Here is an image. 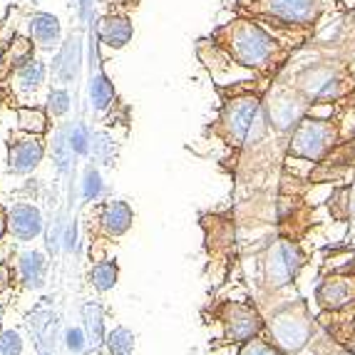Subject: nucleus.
Masks as SVG:
<instances>
[{
	"label": "nucleus",
	"instance_id": "1",
	"mask_svg": "<svg viewBox=\"0 0 355 355\" xmlns=\"http://www.w3.org/2000/svg\"><path fill=\"white\" fill-rule=\"evenodd\" d=\"M196 50L214 77L229 75L239 67L263 83L281 80L296 55V50L281 42L271 30L243 15H234L221 23L211 35L199 40Z\"/></svg>",
	"mask_w": 355,
	"mask_h": 355
},
{
	"label": "nucleus",
	"instance_id": "2",
	"mask_svg": "<svg viewBox=\"0 0 355 355\" xmlns=\"http://www.w3.org/2000/svg\"><path fill=\"white\" fill-rule=\"evenodd\" d=\"M234 15L256 20L291 50H303L326 20L328 0H234Z\"/></svg>",
	"mask_w": 355,
	"mask_h": 355
},
{
	"label": "nucleus",
	"instance_id": "3",
	"mask_svg": "<svg viewBox=\"0 0 355 355\" xmlns=\"http://www.w3.org/2000/svg\"><path fill=\"white\" fill-rule=\"evenodd\" d=\"M311 261V251L303 246L298 236L291 234H279L263 243L261 254L256 256V303H271L273 296H279L281 291L288 288L293 281L301 276V271Z\"/></svg>",
	"mask_w": 355,
	"mask_h": 355
},
{
	"label": "nucleus",
	"instance_id": "4",
	"mask_svg": "<svg viewBox=\"0 0 355 355\" xmlns=\"http://www.w3.org/2000/svg\"><path fill=\"white\" fill-rule=\"evenodd\" d=\"M284 80L296 87L313 110L318 107H336L343 112V105L355 89V75L343 60H315L311 65L284 72Z\"/></svg>",
	"mask_w": 355,
	"mask_h": 355
},
{
	"label": "nucleus",
	"instance_id": "5",
	"mask_svg": "<svg viewBox=\"0 0 355 355\" xmlns=\"http://www.w3.org/2000/svg\"><path fill=\"white\" fill-rule=\"evenodd\" d=\"M266 315V336L284 353L301 355L318 333V318L311 313V303L303 296L273 301L271 308H261Z\"/></svg>",
	"mask_w": 355,
	"mask_h": 355
},
{
	"label": "nucleus",
	"instance_id": "6",
	"mask_svg": "<svg viewBox=\"0 0 355 355\" xmlns=\"http://www.w3.org/2000/svg\"><path fill=\"white\" fill-rule=\"evenodd\" d=\"M211 323L221 328L224 345H241L251 338L266 333V315L254 298L251 301L224 298L211 308Z\"/></svg>",
	"mask_w": 355,
	"mask_h": 355
},
{
	"label": "nucleus",
	"instance_id": "7",
	"mask_svg": "<svg viewBox=\"0 0 355 355\" xmlns=\"http://www.w3.org/2000/svg\"><path fill=\"white\" fill-rule=\"evenodd\" d=\"M318 315L355 313V261L328 268L313 291Z\"/></svg>",
	"mask_w": 355,
	"mask_h": 355
},
{
	"label": "nucleus",
	"instance_id": "8",
	"mask_svg": "<svg viewBox=\"0 0 355 355\" xmlns=\"http://www.w3.org/2000/svg\"><path fill=\"white\" fill-rule=\"evenodd\" d=\"M42 157H45V144L40 142V137H15L8 144V172L18 174V177L33 174L40 166Z\"/></svg>",
	"mask_w": 355,
	"mask_h": 355
},
{
	"label": "nucleus",
	"instance_id": "9",
	"mask_svg": "<svg viewBox=\"0 0 355 355\" xmlns=\"http://www.w3.org/2000/svg\"><path fill=\"white\" fill-rule=\"evenodd\" d=\"M42 231H45V219H42V211L35 204L20 202L8 209V234L15 241L28 243L40 236Z\"/></svg>",
	"mask_w": 355,
	"mask_h": 355
},
{
	"label": "nucleus",
	"instance_id": "10",
	"mask_svg": "<svg viewBox=\"0 0 355 355\" xmlns=\"http://www.w3.org/2000/svg\"><path fill=\"white\" fill-rule=\"evenodd\" d=\"M48 268L50 261L42 251L28 249L18 256V263H15V271H18V279L23 281L25 288L30 291H42L48 284Z\"/></svg>",
	"mask_w": 355,
	"mask_h": 355
},
{
	"label": "nucleus",
	"instance_id": "11",
	"mask_svg": "<svg viewBox=\"0 0 355 355\" xmlns=\"http://www.w3.org/2000/svg\"><path fill=\"white\" fill-rule=\"evenodd\" d=\"M28 328L37 350H55V343H58V313L53 308H48V303L33 311Z\"/></svg>",
	"mask_w": 355,
	"mask_h": 355
},
{
	"label": "nucleus",
	"instance_id": "12",
	"mask_svg": "<svg viewBox=\"0 0 355 355\" xmlns=\"http://www.w3.org/2000/svg\"><path fill=\"white\" fill-rule=\"evenodd\" d=\"M132 221H135V211H132V207L127 202L114 199V202L102 204L100 226L107 236L117 239V236H122V234H127V231L132 229Z\"/></svg>",
	"mask_w": 355,
	"mask_h": 355
},
{
	"label": "nucleus",
	"instance_id": "13",
	"mask_svg": "<svg viewBox=\"0 0 355 355\" xmlns=\"http://www.w3.org/2000/svg\"><path fill=\"white\" fill-rule=\"evenodd\" d=\"M30 40L40 50H55L62 42V25L53 12H35L30 18Z\"/></svg>",
	"mask_w": 355,
	"mask_h": 355
},
{
	"label": "nucleus",
	"instance_id": "14",
	"mask_svg": "<svg viewBox=\"0 0 355 355\" xmlns=\"http://www.w3.org/2000/svg\"><path fill=\"white\" fill-rule=\"evenodd\" d=\"M132 35H135V25L127 15H105L97 25V37L105 48H125L132 40Z\"/></svg>",
	"mask_w": 355,
	"mask_h": 355
},
{
	"label": "nucleus",
	"instance_id": "15",
	"mask_svg": "<svg viewBox=\"0 0 355 355\" xmlns=\"http://www.w3.org/2000/svg\"><path fill=\"white\" fill-rule=\"evenodd\" d=\"M80 315H83V328L85 336H87V343L92 350H100L107 340V331H105V311H102L100 303L87 301L80 308Z\"/></svg>",
	"mask_w": 355,
	"mask_h": 355
},
{
	"label": "nucleus",
	"instance_id": "16",
	"mask_svg": "<svg viewBox=\"0 0 355 355\" xmlns=\"http://www.w3.org/2000/svg\"><path fill=\"white\" fill-rule=\"evenodd\" d=\"M80 35H72L70 40L62 45L58 60H55V75L62 83H75L80 75V65H83V55H80Z\"/></svg>",
	"mask_w": 355,
	"mask_h": 355
},
{
	"label": "nucleus",
	"instance_id": "17",
	"mask_svg": "<svg viewBox=\"0 0 355 355\" xmlns=\"http://www.w3.org/2000/svg\"><path fill=\"white\" fill-rule=\"evenodd\" d=\"M33 50H35V42L33 40H28L23 35L12 37L10 45L3 53V60H0V80H6L12 70H18L28 60H33Z\"/></svg>",
	"mask_w": 355,
	"mask_h": 355
},
{
	"label": "nucleus",
	"instance_id": "18",
	"mask_svg": "<svg viewBox=\"0 0 355 355\" xmlns=\"http://www.w3.org/2000/svg\"><path fill=\"white\" fill-rule=\"evenodd\" d=\"M70 125L72 122H65V125H60L58 132L53 137V144H50V154H53V164L60 174H70L72 166H75V152H72V144H70Z\"/></svg>",
	"mask_w": 355,
	"mask_h": 355
},
{
	"label": "nucleus",
	"instance_id": "19",
	"mask_svg": "<svg viewBox=\"0 0 355 355\" xmlns=\"http://www.w3.org/2000/svg\"><path fill=\"white\" fill-rule=\"evenodd\" d=\"M87 95H89V105H92L95 112H107L114 105V100H117V89H114L112 80L105 72H95V75L89 77Z\"/></svg>",
	"mask_w": 355,
	"mask_h": 355
},
{
	"label": "nucleus",
	"instance_id": "20",
	"mask_svg": "<svg viewBox=\"0 0 355 355\" xmlns=\"http://www.w3.org/2000/svg\"><path fill=\"white\" fill-rule=\"evenodd\" d=\"M45 75H48L45 62L33 58V60H28L23 67L15 70V83H18L20 92H35V89H40L42 83H45Z\"/></svg>",
	"mask_w": 355,
	"mask_h": 355
},
{
	"label": "nucleus",
	"instance_id": "21",
	"mask_svg": "<svg viewBox=\"0 0 355 355\" xmlns=\"http://www.w3.org/2000/svg\"><path fill=\"white\" fill-rule=\"evenodd\" d=\"M107 191V184L102 179L100 169L95 164H87L83 169V179H80V194H83V202L87 204H95L100 202L102 196Z\"/></svg>",
	"mask_w": 355,
	"mask_h": 355
},
{
	"label": "nucleus",
	"instance_id": "22",
	"mask_svg": "<svg viewBox=\"0 0 355 355\" xmlns=\"http://www.w3.org/2000/svg\"><path fill=\"white\" fill-rule=\"evenodd\" d=\"M117 279H119V266L110 259L97 261L95 266H92V271H89V284L95 286L100 293L112 291L117 286Z\"/></svg>",
	"mask_w": 355,
	"mask_h": 355
},
{
	"label": "nucleus",
	"instance_id": "23",
	"mask_svg": "<svg viewBox=\"0 0 355 355\" xmlns=\"http://www.w3.org/2000/svg\"><path fill=\"white\" fill-rule=\"evenodd\" d=\"M48 112H42L37 107H18V127L25 135H45L48 132Z\"/></svg>",
	"mask_w": 355,
	"mask_h": 355
},
{
	"label": "nucleus",
	"instance_id": "24",
	"mask_svg": "<svg viewBox=\"0 0 355 355\" xmlns=\"http://www.w3.org/2000/svg\"><path fill=\"white\" fill-rule=\"evenodd\" d=\"M89 157L102 166H112L117 159V144L107 132H92V149H89Z\"/></svg>",
	"mask_w": 355,
	"mask_h": 355
},
{
	"label": "nucleus",
	"instance_id": "25",
	"mask_svg": "<svg viewBox=\"0 0 355 355\" xmlns=\"http://www.w3.org/2000/svg\"><path fill=\"white\" fill-rule=\"evenodd\" d=\"M105 348L110 350V355H132L137 348V338L130 328L119 326V328H114V331L107 333Z\"/></svg>",
	"mask_w": 355,
	"mask_h": 355
},
{
	"label": "nucleus",
	"instance_id": "26",
	"mask_svg": "<svg viewBox=\"0 0 355 355\" xmlns=\"http://www.w3.org/2000/svg\"><path fill=\"white\" fill-rule=\"evenodd\" d=\"M236 355H288V353H284V350L263 333V336H256V338H251V340H246V343L239 345Z\"/></svg>",
	"mask_w": 355,
	"mask_h": 355
},
{
	"label": "nucleus",
	"instance_id": "27",
	"mask_svg": "<svg viewBox=\"0 0 355 355\" xmlns=\"http://www.w3.org/2000/svg\"><path fill=\"white\" fill-rule=\"evenodd\" d=\"M70 144L75 157H89V149H92V130H89L85 122H72L70 125Z\"/></svg>",
	"mask_w": 355,
	"mask_h": 355
},
{
	"label": "nucleus",
	"instance_id": "28",
	"mask_svg": "<svg viewBox=\"0 0 355 355\" xmlns=\"http://www.w3.org/2000/svg\"><path fill=\"white\" fill-rule=\"evenodd\" d=\"M306 350L311 355H355L353 348H345V345H340V343H336V340H331L328 336L313 338V340H311V345H308Z\"/></svg>",
	"mask_w": 355,
	"mask_h": 355
},
{
	"label": "nucleus",
	"instance_id": "29",
	"mask_svg": "<svg viewBox=\"0 0 355 355\" xmlns=\"http://www.w3.org/2000/svg\"><path fill=\"white\" fill-rule=\"evenodd\" d=\"M62 343H65L67 353H72V355H83L85 350L89 348L85 328H77V326L65 328V333H62Z\"/></svg>",
	"mask_w": 355,
	"mask_h": 355
},
{
	"label": "nucleus",
	"instance_id": "30",
	"mask_svg": "<svg viewBox=\"0 0 355 355\" xmlns=\"http://www.w3.org/2000/svg\"><path fill=\"white\" fill-rule=\"evenodd\" d=\"M70 107H72V102H70V92H67V89H53V92L48 95L50 117H55V119L65 117V114L70 112Z\"/></svg>",
	"mask_w": 355,
	"mask_h": 355
},
{
	"label": "nucleus",
	"instance_id": "31",
	"mask_svg": "<svg viewBox=\"0 0 355 355\" xmlns=\"http://www.w3.org/2000/svg\"><path fill=\"white\" fill-rule=\"evenodd\" d=\"M25 350V340L18 331H0V355H23Z\"/></svg>",
	"mask_w": 355,
	"mask_h": 355
},
{
	"label": "nucleus",
	"instance_id": "32",
	"mask_svg": "<svg viewBox=\"0 0 355 355\" xmlns=\"http://www.w3.org/2000/svg\"><path fill=\"white\" fill-rule=\"evenodd\" d=\"M65 229H67V221L62 216H55L53 221V229L48 231V251L50 254H58L62 249V236H65Z\"/></svg>",
	"mask_w": 355,
	"mask_h": 355
},
{
	"label": "nucleus",
	"instance_id": "33",
	"mask_svg": "<svg viewBox=\"0 0 355 355\" xmlns=\"http://www.w3.org/2000/svg\"><path fill=\"white\" fill-rule=\"evenodd\" d=\"M62 249H65L67 254H77V249H80V229H77L75 219H72L70 224H67V229H65V236H62Z\"/></svg>",
	"mask_w": 355,
	"mask_h": 355
},
{
	"label": "nucleus",
	"instance_id": "34",
	"mask_svg": "<svg viewBox=\"0 0 355 355\" xmlns=\"http://www.w3.org/2000/svg\"><path fill=\"white\" fill-rule=\"evenodd\" d=\"M10 279H12V273H10V266L8 263H0V293L10 286Z\"/></svg>",
	"mask_w": 355,
	"mask_h": 355
},
{
	"label": "nucleus",
	"instance_id": "35",
	"mask_svg": "<svg viewBox=\"0 0 355 355\" xmlns=\"http://www.w3.org/2000/svg\"><path fill=\"white\" fill-rule=\"evenodd\" d=\"M8 234V211L6 209H0V239Z\"/></svg>",
	"mask_w": 355,
	"mask_h": 355
},
{
	"label": "nucleus",
	"instance_id": "36",
	"mask_svg": "<svg viewBox=\"0 0 355 355\" xmlns=\"http://www.w3.org/2000/svg\"><path fill=\"white\" fill-rule=\"evenodd\" d=\"M80 6H83V18L89 20V15H92V0H83Z\"/></svg>",
	"mask_w": 355,
	"mask_h": 355
},
{
	"label": "nucleus",
	"instance_id": "37",
	"mask_svg": "<svg viewBox=\"0 0 355 355\" xmlns=\"http://www.w3.org/2000/svg\"><path fill=\"white\" fill-rule=\"evenodd\" d=\"M40 355H55V350H40Z\"/></svg>",
	"mask_w": 355,
	"mask_h": 355
}]
</instances>
